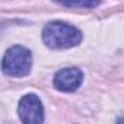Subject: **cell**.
Wrapping results in <instances>:
<instances>
[{
    "label": "cell",
    "mask_w": 124,
    "mask_h": 124,
    "mask_svg": "<svg viewBox=\"0 0 124 124\" xmlns=\"http://www.w3.org/2000/svg\"><path fill=\"white\" fill-rule=\"evenodd\" d=\"M42 39L51 49H66L77 46L82 40V33L65 22L55 20L45 26Z\"/></svg>",
    "instance_id": "1"
},
{
    "label": "cell",
    "mask_w": 124,
    "mask_h": 124,
    "mask_svg": "<svg viewBox=\"0 0 124 124\" xmlns=\"http://www.w3.org/2000/svg\"><path fill=\"white\" fill-rule=\"evenodd\" d=\"M31 66V51L23 46H19V45L9 48L1 61V71L9 77H25L29 74Z\"/></svg>",
    "instance_id": "2"
},
{
    "label": "cell",
    "mask_w": 124,
    "mask_h": 124,
    "mask_svg": "<svg viewBox=\"0 0 124 124\" xmlns=\"http://www.w3.org/2000/svg\"><path fill=\"white\" fill-rule=\"evenodd\" d=\"M116 124H124V117H121V118H118L117 120V123Z\"/></svg>",
    "instance_id": "6"
},
{
    "label": "cell",
    "mask_w": 124,
    "mask_h": 124,
    "mask_svg": "<svg viewBox=\"0 0 124 124\" xmlns=\"http://www.w3.org/2000/svg\"><path fill=\"white\" fill-rule=\"evenodd\" d=\"M82 72L78 68H65L59 71L55 78H54V85L65 93H72L75 90H78V87L82 82Z\"/></svg>",
    "instance_id": "4"
},
{
    "label": "cell",
    "mask_w": 124,
    "mask_h": 124,
    "mask_svg": "<svg viewBox=\"0 0 124 124\" xmlns=\"http://www.w3.org/2000/svg\"><path fill=\"white\" fill-rule=\"evenodd\" d=\"M19 117L23 124H42L43 123V105L38 95L28 94L19 101Z\"/></svg>",
    "instance_id": "3"
},
{
    "label": "cell",
    "mask_w": 124,
    "mask_h": 124,
    "mask_svg": "<svg viewBox=\"0 0 124 124\" xmlns=\"http://www.w3.org/2000/svg\"><path fill=\"white\" fill-rule=\"evenodd\" d=\"M66 7H79V9H93L97 7L101 0H54Z\"/></svg>",
    "instance_id": "5"
}]
</instances>
